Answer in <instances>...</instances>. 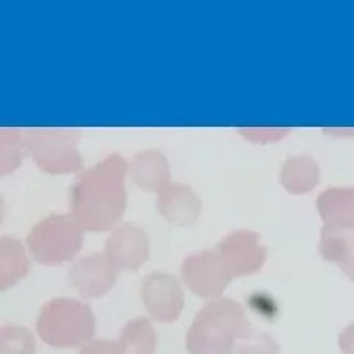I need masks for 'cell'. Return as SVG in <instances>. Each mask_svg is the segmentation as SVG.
Masks as SVG:
<instances>
[{"instance_id": "7a4b0ae2", "label": "cell", "mask_w": 354, "mask_h": 354, "mask_svg": "<svg viewBox=\"0 0 354 354\" xmlns=\"http://www.w3.org/2000/svg\"><path fill=\"white\" fill-rule=\"evenodd\" d=\"M37 332L52 347L75 348L92 339L95 319L87 306L58 298L43 307L37 320Z\"/></svg>"}, {"instance_id": "8fae6325", "label": "cell", "mask_w": 354, "mask_h": 354, "mask_svg": "<svg viewBox=\"0 0 354 354\" xmlns=\"http://www.w3.org/2000/svg\"><path fill=\"white\" fill-rule=\"evenodd\" d=\"M36 341L22 326H0V354H35Z\"/></svg>"}, {"instance_id": "3957f363", "label": "cell", "mask_w": 354, "mask_h": 354, "mask_svg": "<svg viewBox=\"0 0 354 354\" xmlns=\"http://www.w3.org/2000/svg\"><path fill=\"white\" fill-rule=\"evenodd\" d=\"M28 243L40 263L59 264L75 256L82 238L70 225H44L32 232Z\"/></svg>"}, {"instance_id": "9c48e42d", "label": "cell", "mask_w": 354, "mask_h": 354, "mask_svg": "<svg viewBox=\"0 0 354 354\" xmlns=\"http://www.w3.org/2000/svg\"><path fill=\"white\" fill-rule=\"evenodd\" d=\"M28 269L30 263L19 243L14 239H0V291L14 286Z\"/></svg>"}, {"instance_id": "6da1fadb", "label": "cell", "mask_w": 354, "mask_h": 354, "mask_svg": "<svg viewBox=\"0 0 354 354\" xmlns=\"http://www.w3.org/2000/svg\"><path fill=\"white\" fill-rule=\"evenodd\" d=\"M250 325L242 308L230 300H218L199 312L186 338L191 354H234L235 342L248 337Z\"/></svg>"}, {"instance_id": "7c38bea8", "label": "cell", "mask_w": 354, "mask_h": 354, "mask_svg": "<svg viewBox=\"0 0 354 354\" xmlns=\"http://www.w3.org/2000/svg\"><path fill=\"white\" fill-rule=\"evenodd\" d=\"M80 354H120L118 344L113 341L99 339L93 341L82 348Z\"/></svg>"}, {"instance_id": "30bf717a", "label": "cell", "mask_w": 354, "mask_h": 354, "mask_svg": "<svg viewBox=\"0 0 354 354\" xmlns=\"http://www.w3.org/2000/svg\"><path fill=\"white\" fill-rule=\"evenodd\" d=\"M117 344L120 354H153L157 335L149 320L139 317L123 328Z\"/></svg>"}, {"instance_id": "8992f818", "label": "cell", "mask_w": 354, "mask_h": 354, "mask_svg": "<svg viewBox=\"0 0 354 354\" xmlns=\"http://www.w3.org/2000/svg\"><path fill=\"white\" fill-rule=\"evenodd\" d=\"M71 282L83 297H102L115 283V269L106 257L93 254L74 266Z\"/></svg>"}, {"instance_id": "4fadbf2b", "label": "cell", "mask_w": 354, "mask_h": 354, "mask_svg": "<svg viewBox=\"0 0 354 354\" xmlns=\"http://www.w3.org/2000/svg\"><path fill=\"white\" fill-rule=\"evenodd\" d=\"M239 354H276V350L274 346L272 344V341L261 338L254 341L252 344L241 348Z\"/></svg>"}, {"instance_id": "52a82bcc", "label": "cell", "mask_w": 354, "mask_h": 354, "mask_svg": "<svg viewBox=\"0 0 354 354\" xmlns=\"http://www.w3.org/2000/svg\"><path fill=\"white\" fill-rule=\"evenodd\" d=\"M148 254V241L138 229H120L106 243V259L115 270L140 268Z\"/></svg>"}, {"instance_id": "5b68a950", "label": "cell", "mask_w": 354, "mask_h": 354, "mask_svg": "<svg viewBox=\"0 0 354 354\" xmlns=\"http://www.w3.org/2000/svg\"><path fill=\"white\" fill-rule=\"evenodd\" d=\"M183 278L199 297H214L225 290L230 276L220 257L204 252L185 261Z\"/></svg>"}, {"instance_id": "277c9868", "label": "cell", "mask_w": 354, "mask_h": 354, "mask_svg": "<svg viewBox=\"0 0 354 354\" xmlns=\"http://www.w3.org/2000/svg\"><path fill=\"white\" fill-rule=\"evenodd\" d=\"M143 301L158 322H173L183 308V291L174 276L153 273L143 282Z\"/></svg>"}, {"instance_id": "ba28073f", "label": "cell", "mask_w": 354, "mask_h": 354, "mask_svg": "<svg viewBox=\"0 0 354 354\" xmlns=\"http://www.w3.org/2000/svg\"><path fill=\"white\" fill-rule=\"evenodd\" d=\"M251 235H235L223 242L220 250V260L229 276H241L257 270L264 259V251Z\"/></svg>"}]
</instances>
